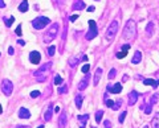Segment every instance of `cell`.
Here are the masks:
<instances>
[{"mask_svg":"<svg viewBox=\"0 0 159 128\" xmlns=\"http://www.w3.org/2000/svg\"><path fill=\"white\" fill-rule=\"evenodd\" d=\"M50 69H52V62H47V64H44L42 66H40V69L34 73V77H36L37 82L44 83L45 81L48 79V77H49Z\"/></svg>","mask_w":159,"mask_h":128,"instance_id":"1","label":"cell"},{"mask_svg":"<svg viewBox=\"0 0 159 128\" xmlns=\"http://www.w3.org/2000/svg\"><path fill=\"white\" fill-rule=\"evenodd\" d=\"M135 32H137V24H135L134 20H129L123 28L122 37H123L125 41H131L135 37Z\"/></svg>","mask_w":159,"mask_h":128,"instance_id":"2","label":"cell"},{"mask_svg":"<svg viewBox=\"0 0 159 128\" xmlns=\"http://www.w3.org/2000/svg\"><path fill=\"white\" fill-rule=\"evenodd\" d=\"M58 30H60V25H58L57 23H54V24L50 25V28L48 29V32L45 33V36H44V42H47V44L52 42V41L57 37Z\"/></svg>","mask_w":159,"mask_h":128,"instance_id":"3","label":"cell"},{"mask_svg":"<svg viewBox=\"0 0 159 128\" xmlns=\"http://www.w3.org/2000/svg\"><path fill=\"white\" fill-rule=\"evenodd\" d=\"M117 32H118V21H111V24L109 25V28H107V30H106V33H105V38L107 41H113L114 40V37H115V35H117Z\"/></svg>","mask_w":159,"mask_h":128,"instance_id":"4","label":"cell"},{"mask_svg":"<svg viewBox=\"0 0 159 128\" xmlns=\"http://www.w3.org/2000/svg\"><path fill=\"white\" fill-rule=\"evenodd\" d=\"M49 23H50V20L48 19V17H45V16H39V17H36V19L32 21V25H33L34 29L40 30V29H44V28L47 27Z\"/></svg>","mask_w":159,"mask_h":128,"instance_id":"5","label":"cell"},{"mask_svg":"<svg viewBox=\"0 0 159 128\" xmlns=\"http://www.w3.org/2000/svg\"><path fill=\"white\" fill-rule=\"evenodd\" d=\"M97 36H98L97 24H95L94 20H89V30H87L85 38H86V40H93V38H95Z\"/></svg>","mask_w":159,"mask_h":128,"instance_id":"6","label":"cell"},{"mask_svg":"<svg viewBox=\"0 0 159 128\" xmlns=\"http://www.w3.org/2000/svg\"><path fill=\"white\" fill-rule=\"evenodd\" d=\"M0 88H1V93L4 94L5 96H9L13 91V83L11 82L8 78L1 81V85H0Z\"/></svg>","mask_w":159,"mask_h":128,"instance_id":"7","label":"cell"},{"mask_svg":"<svg viewBox=\"0 0 159 128\" xmlns=\"http://www.w3.org/2000/svg\"><path fill=\"white\" fill-rule=\"evenodd\" d=\"M29 61L33 65L40 64V61H41V54H40V52H37V50L31 52V53H29Z\"/></svg>","mask_w":159,"mask_h":128,"instance_id":"8","label":"cell"},{"mask_svg":"<svg viewBox=\"0 0 159 128\" xmlns=\"http://www.w3.org/2000/svg\"><path fill=\"white\" fill-rule=\"evenodd\" d=\"M106 90H107V93H111V94H119L122 91V85H121V83H115V85H107Z\"/></svg>","mask_w":159,"mask_h":128,"instance_id":"9","label":"cell"},{"mask_svg":"<svg viewBox=\"0 0 159 128\" xmlns=\"http://www.w3.org/2000/svg\"><path fill=\"white\" fill-rule=\"evenodd\" d=\"M66 123H68V116H66V112L62 111L58 116V128H66Z\"/></svg>","mask_w":159,"mask_h":128,"instance_id":"10","label":"cell"},{"mask_svg":"<svg viewBox=\"0 0 159 128\" xmlns=\"http://www.w3.org/2000/svg\"><path fill=\"white\" fill-rule=\"evenodd\" d=\"M89 120V115L85 114V115H78L77 116V122L80 124V128H86V122Z\"/></svg>","mask_w":159,"mask_h":128,"instance_id":"11","label":"cell"},{"mask_svg":"<svg viewBox=\"0 0 159 128\" xmlns=\"http://www.w3.org/2000/svg\"><path fill=\"white\" fill-rule=\"evenodd\" d=\"M102 73H103L102 67H97V70H95V73H94V79H93V83H94V86H97L98 83H100L101 78H102Z\"/></svg>","mask_w":159,"mask_h":128,"instance_id":"12","label":"cell"},{"mask_svg":"<svg viewBox=\"0 0 159 128\" xmlns=\"http://www.w3.org/2000/svg\"><path fill=\"white\" fill-rule=\"evenodd\" d=\"M19 117H20V119H29V117H31L29 110L25 108V107H20V110H19Z\"/></svg>","mask_w":159,"mask_h":128,"instance_id":"13","label":"cell"},{"mask_svg":"<svg viewBox=\"0 0 159 128\" xmlns=\"http://www.w3.org/2000/svg\"><path fill=\"white\" fill-rule=\"evenodd\" d=\"M89 82H90V81H89V74H87L86 77L84 78V79L80 81V83H78V90H80V91H84L85 88L89 86Z\"/></svg>","mask_w":159,"mask_h":128,"instance_id":"14","label":"cell"},{"mask_svg":"<svg viewBox=\"0 0 159 128\" xmlns=\"http://www.w3.org/2000/svg\"><path fill=\"white\" fill-rule=\"evenodd\" d=\"M129 49H130V45H129V44L123 45V46H122V50L118 52V53L115 54V57H117V58H119V59H121V58H125V57L127 56V50H129Z\"/></svg>","mask_w":159,"mask_h":128,"instance_id":"15","label":"cell"},{"mask_svg":"<svg viewBox=\"0 0 159 128\" xmlns=\"http://www.w3.org/2000/svg\"><path fill=\"white\" fill-rule=\"evenodd\" d=\"M140 61H142V53H140L139 50H135L134 56H132V58H131V64L138 65V64H140Z\"/></svg>","mask_w":159,"mask_h":128,"instance_id":"16","label":"cell"},{"mask_svg":"<svg viewBox=\"0 0 159 128\" xmlns=\"http://www.w3.org/2000/svg\"><path fill=\"white\" fill-rule=\"evenodd\" d=\"M138 100V93L137 91H131L129 94V106H134Z\"/></svg>","mask_w":159,"mask_h":128,"instance_id":"17","label":"cell"},{"mask_svg":"<svg viewBox=\"0 0 159 128\" xmlns=\"http://www.w3.org/2000/svg\"><path fill=\"white\" fill-rule=\"evenodd\" d=\"M52 115H53V104H49V106H48V110L44 114V119L47 120V122H50V120H52Z\"/></svg>","mask_w":159,"mask_h":128,"instance_id":"18","label":"cell"},{"mask_svg":"<svg viewBox=\"0 0 159 128\" xmlns=\"http://www.w3.org/2000/svg\"><path fill=\"white\" fill-rule=\"evenodd\" d=\"M154 30H155V25H154L153 21H150L147 24V27H146V35H147V37H153Z\"/></svg>","mask_w":159,"mask_h":128,"instance_id":"19","label":"cell"},{"mask_svg":"<svg viewBox=\"0 0 159 128\" xmlns=\"http://www.w3.org/2000/svg\"><path fill=\"white\" fill-rule=\"evenodd\" d=\"M85 8V3L82 1V0H76V3L73 4V7H72V9L73 11H81V9Z\"/></svg>","mask_w":159,"mask_h":128,"instance_id":"20","label":"cell"},{"mask_svg":"<svg viewBox=\"0 0 159 128\" xmlns=\"http://www.w3.org/2000/svg\"><path fill=\"white\" fill-rule=\"evenodd\" d=\"M143 85L153 86L154 88H156V87H158V85H159V81H156V79H150V78H147V79H143Z\"/></svg>","mask_w":159,"mask_h":128,"instance_id":"21","label":"cell"},{"mask_svg":"<svg viewBox=\"0 0 159 128\" xmlns=\"http://www.w3.org/2000/svg\"><path fill=\"white\" fill-rule=\"evenodd\" d=\"M29 8V4H28V0H23L21 1V4L19 6V11L21 12V13H24V12H26Z\"/></svg>","mask_w":159,"mask_h":128,"instance_id":"22","label":"cell"},{"mask_svg":"<svg viewBox=\"0 0 159 128\" xmlns=\"http://www.w3.org/2000/svg\"><path fill=\"white\" fill-rule=\"evenodd\" d=\"M74 102H76V107L80 110V108L82 107V102H84V95L78 94V95L76 96V99H74Z\"/></svg>","mask_w":159,"mask_h":128,"instance_id":"23","label":"cell"},{"mask_svg":"<svg viewBox=\"0 0 159 128\" xmlns=\"http://www.w3.org/2000/svg\"><path fill=\"white\" fill-rule=\"evenodd\" d=\"M102 116H103V111H102V110H98V111H95V123H98V124H100L101 120H102Z\"/></svg>","mask_w":159,"mask_h":128,"instance_id":"24","label":"cell"},{"mask_svg":"<svg viewBox=\"0 0 159 128\" xmlns=\"http://www.w3.org/2000/svg\"><path fill=\"white\" fill-rule=\"evenodd\" d=\"M121 106H122V100H121V99H118L117 102H114V106L111 107V108H113L114 111H117V110L121 108Z\"/></svg>","mask_w":159,"mask_h":128,"instance_id":"25","label":"cell"},{"mask_svg":"<svg viewBox=\"0 0 159 128\" xmlns=\"http://www.w3.org/2000/svg\"><path fill=\"white\" fill-rule=\"evenodd\" d=\"M57 91H58V94H64V93H66V91H68V86H66V85H61V86H58Z\"/></svg>","mask_w":159,"mask_h":128,"instance_id":"26","label":"cell"},{"mask_svg":"<svg viewBox=\"0 0 159 128\" xmlns=\"http://www.w3.org/2000/svg\"><path fill=\"white\" fill-rule=\"evenodd\" d=\"M159 117H158V114L154 116V119H153V128H159Z\"/></svg>","mask_w":159,"mask_h":128,"instance_id":"27","label":"cell"},{"mask_svg":"<svg viewBox=\"0 0 159 128\" xmlns=\"http://www.w3.org/2000/svg\"><path fill=\"white\" fill-rule=\"evenodd\" d=\"M158 98H159V94H154V95L151 96V99H150V104H151V106H154V104L158 102Z\"/></svg>","mask_w":159,"mask_h":128,"instance_id":"28","label":"cell"},{"mask_svg":"<svg viewBox=\"0 0 159 128\" xmlns=\"http://www.w3.org/2000/svg\"><path fill=\"white\" fill-rule=\"evenodd\" d=\"M54 85L57 86V87L62 85V78H61L60 75H56V77H54Z\"/></svg>","mask_w":159,"mask_h":128,"instance_id":"29","label":"cell"},{"mask_svg":"<svg viewBox=\"0 0 159 128\" xmlns=\"http://www.w3.org/2000/svg\"><path fill=\"white\" fill-rule=\"evenodd\" d=\"M54 53H56V46L54 45H50L49 48H48V54H49L50 57H53V56H54Z\"/></svg>","mask_w":159,"mask_h":128,"instance_id":"30","label":"cell"},{"mask_svg":"<svg viewBox=\"0 0 159 128\" xmlns=\"http://www.w3.org/2000/svg\"><path fill=\"white\" fill-rule=\"evenodd\" d=\"M80 62V58H70L69 59V65H70L72 67H76V65Z\"/></svg>","mask_w":159,"mask_h":128,"instance_id":"31","label":"cell"},{"mask_svg":"<svg viewBox=\"0 0 159 128\" xmlns=\"http://www.w3.org/2000/svg\"><path fill=\"white\" fill-rule=\"evenodd\" d=\"M126 115H127V112H126V111H122V114L119 115V117H118V122L121 123V124L125 122V119H126Z\"/></svg>","mask_w":159,"mask_h":128,"instance_id":"32","label":"cell"},{"mask_svg":"<svg viewBox=\"0 0 159 128\" xmlns=\"http://www.w3.org/2000/svg\"><path fill=\"white\" fill-rule=\"evenodd\" d=\"M13 21H15V17H13V16H11L8 20H5V27H7V28H9L11 25L13 24Z\"/></svg>","mask_w":159,"mask_h":128,"instance_id":"33","label":"cell"},{"mask_svg":"<svg viewBox=\"0 0 159 128\" xmlns=\"http://www.w3.org/2000/svg\"><path fill=\"white\" fill-rule=\"evenodd\" d=\"M115 74H117V70L115 69H111L110 71H109L107 78H109V79H114V78H115Z\"/></svg>","mask_w":159,"mask_h":128,"instance_id":"34","label":"cell"},{"mask_svg":"<svg viewBox=\"0 0 159 128\" xmlns=\"http://www.w3.org/2000/svg\"><path fill=\"white\" fill-rule=\"evenodd\" d=\"M89 70H90V64H86V65H84V66L81 67V71L84 73V74H87Z\"/></svg>","mask_w":159,"mask_h":128,"instance_id":"35","label":"cell"},{"mask_svg":"<svg viewBox=\"0 0 159 128\" xmlns=\"http://www.w3.org/2000/svg\"><path fill=\"white\" fill-rule=\"evenodd\" d=\"M105 104H106L107 107H110V108H111V107L114 106V100H110V99H105Z\"/></svg>","mask_w":159,"mask_h":128,"instance_id":"36","label":"cell"},{"mask_svg":"<svg viewBox=\"0 0 159 128\" xmlns=\"http://www.w3.org/2000/svg\"><path fill=\"white\" fill-rule=\"evenodd\" d=\"M39 96H40V91H36V90H34V91H32V93H31V98H39Z\"/></svg>","mask_w":159,"mask_h":128,"instance_id":"37","label":"cell"},{"mask_svg":"<svg viewBox=\"0 0 159 128\" xmlns=\"http://www.w3.org/2000/svg\"><path fill=\"white\" fill-rule=\"evenodd\" d=\"M143 108H145L146 114H151V104H146V107H143Z\"/></svg>","mask_w":159,"mask_h":128,"instance_id":"38","label":"cell"},{"mask_svg":"<svg viewBox=\"0 0 159 128\" xmlns=\"http://www.w3.org/2000/svg\"><path fill=\"white\" fill-rule=\"evenodd\" d=\"M16 35H17L19 37L23 35V32H21V25H17V28H16Z\"/></svg>","mask_w":159,"mask_h":128,"instance_id":"39","label":"cell"},{"mask_svg":"<svg viewBox=\"0 0 159 128\" xmlns=\"http://www.w3.org/2000/svg\"><path fill=\"white\" fill-rule=\"evenodd\" d=\"M8 54H9V56H13V54H15V50H13L12 46H9V48H8Z\"/></svg>","mask_w":159,"mask_h":128,"instance_id":"40","label":"cell"},{"mask_svg":"<svg viewBox=\"0 0 159 128\" xmlns=\"http://www.w3.org/2000/svg\"><path fill=\"white\" fill-rule=\"evenodd\" d=\"M77 19H78V15H73V16H70V19H69V20H70L72 23H74Z\"/></svg>","mask_w":159,"mask_h":128,"instance_id":"41","label":"cell"},{"mask_svg":"<svg viewBox=\"0 0 159 128\" xmlns=\"http://www.w3.org/2000/svg\"><path fill=\"white\" fill-rule=\"evenodd\" d=\"M110 125H111V123L109 120H105V128H110Z\"/></svg>","mask_w":159,"mask_h":128,"instance_id":"42","label":"cell"},{"mask_svg":"<svg viewBox=\"0 0 159 128\" xmlns=\"http://www.w3.org/2000/svg\"><path fill=\"white\" fill-rule=\"evenodd\" d=\"M17 42H19V45H20V46H24V45H25V41H24V40H19Z\"/></svg>","mask_w":159,"mask_h":128,"instance_id":"43","label":"cell"},{"mask_svg":"<svg viewBox=\"0 0 159 128\" xmlns=\"http://www.w3.org/2000/svg\"><path fill=\"white\" fill-rule=\"evenodd\" d=\"M0 8H5V3H4V0H0Z\"/></svg>","mask_w":159,"mask_h":128,"instance_id":"44","label":"cell"},{"mask_svg":"<svg viewBox=\"0 0 159 128\" xmlns=\"http://www.w3.org/2000/svg\"><path fill=\"white\" fill-rule=\"evenodd\" d=\"M94 9H95V7L92 6V7H89V8H87V12H94Z\"/></svg>","mask_w":159,"mask_h":128,"instance_id":"45","label":"cell"},{"mask_svg":"<svg viewBox=\"0 0 159 128\" xmlns=\"http://www.w3.org/2000/svg\"><path fill=\"white\" fill-rule=\"evenodd\" d=\"M15 128H29L28 125H16Z\"/></svg>","mask_w":159,"mask_h":128,"instance_id":"46","label":"cell"},{"mask_svg":"<svg viewBox=\"0 0 159 128\" xmlns=\"http://www.w3.org/2000/svg\"><path fill=\"white\" fill-rule=\"evenodd\" d=\"M54 111H56V112H60V107L57 106V107H56V108H54Z\"/></svg>","mask_w":159,"mask_h":128,"instance_id":"47","label":"cell"},{"mask_svg":"<svg viewBox=\"0 0 159 128\" xmlns=\"http://www.w3.org/2000/svg\"><path fill=\"white\" fill-rule=\"evenodd\" d=\"M1 112H3V107L0 106V114H1Z\"/></svg>","mask_w":159,"mask_h":128,"instance_id":"48","label":"cell"},{"mask_svg":"<svg viewBox=\"0 0 159 128\" xmlns=\"http://www.w3.org/2000/svg\"><path fill=\"white\" fill-rule=\"evenodd\" d=\"M39 128H44V125H40V127Z\"/></svg>","mask_w":159,"mask_h":128,"instance_id":"49","label":"cell"},{"mask_svg":"<svg viewBox=\"0 0 159 128\" xmlns=\"http://www.w3.org/2000/svg\"><path fill=\"white\" fill-rule=\"evenodd\" d=\"M0 56H1V53H0Z\"/></svg>","mask_w":159,"mask_h":128,"instance_id":"50","label":"cell"}]
</instances>
